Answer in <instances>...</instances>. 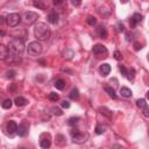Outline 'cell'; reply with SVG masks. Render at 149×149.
Returning <instances> with one entry per match:
<instances>
[{
    "instance_id": "cell-1",
    "label": "cell",
    "mask_w": 149,
    "mask_h": 149,
    "mask_svg": "<svg viewBox=\"0 0 149 149\" xmlns=\"http://www.w3.org/2000/svg\"><path fill=\"white\" fill-rule=\"evenodd\" d=\"M34 35L37 38V41H47L50 37V28L47 26V23L38 22L35 24Z\"/></svg>"
},
{
    "instance_id": "cell-35",
    "label": "cell",
    "mask_w": 149,
    "mask_h": 149,
    "mask_svg": "<svg viewBox=\"0 0 149 149\" xmlns=\"http://www.w3.org/2000/svg\"><path fill=\"white\" fill-rule=\"evenodd\" d=\"M143 115H144V116H147V118L149 116V113H148V107H144V108H143Z\"/></svg>"
},
{
    "instance_id": "cell-21",
    "label": "cell",
    "mask_w": 149,
    "mask_h": 149,
    "mask_svg": "<svg viewBox=\"0 0 149 149\" xmlns=\"http://www.w3.org/2000/svg\"><path fill=\"white\" fill-rule=\"evenodd\" d=\"M54 85H55V87H56L57 90H63V88L65 87V81H64L63 79H57Z\"/></svg>"
},
{
    "instance_id": "cell-4",
    "label": "cell",
    "mask_w": 149,
    "mask_h": 149,
    "mask_svg": "<svg viewBox=\"0 0 149 149\" xmlns=\"http://www.w3.org/2000/svg\"><path fill=\"white\" fill-rule=\"evenodd\" d=\"M71 135H72L73 143H77V144H81V143L86 142V140L88 137V134L87 133H83V132H80L78 129L71 130Z\"/></svg>"
},
{
    "instance_id": "cell-26",
    "label": "cell",
    "mask_w": 149,
    "mask_h": 149,
    "mask_svg": "<svg viewBox=\"0 0 149 149\" xmlns=\"http://www.w3.org/2000/svg\"><path fill=\"white\" fill-rule=\"evenodd\" d=\"M49 100H51V101H57L58 99H59V95L56 93V92H51V93H49Z\"/></svg>"
},
{
    "instance_id": "cell-27",
    "label": "cell",
    "mask_w": 149,
    "mask_h": 149,
    "mask_svg": "<svg viewBox=\"0 0 149 149\" xmlns=\"http://www.w3.org/2000/svg\"><path fill=\"white\" fill-rule=\"evenodd\" d=\"M105 130H106V127H105V126L97 125V127H95V133H97V134H104Z\"/></svg>"
},
{
    "instance_id": "cell-13",
    "label": "cell",
    "mask_w": 149,
    "mask_h": 149,
    "mask_svg": "<svg viewBox=\"0 0 149 149\" xmlns=\"http://www.w3.org/2000/svg\"><path fill=\"white\" fill-rule=\"evenodd\" d=\"M7 130H8L9 134L16 133V130H17V125H16V122H15V121H9V122L7 123Z\"/></svg>"
},
{
    "instance_id": "cell-42",
    "label": "cell",
    "mask_w": 149,
    "mask_h": 149,
    "mask_svg": "<svg viewBox=\"0 0 149 149\" xmlns=\"http://www.w3.org/2000/svg\"><path fill=\"white\" fill-rule=\"evenodd\" d=\"M5 34H3V31H0V36H3Z\"/></svg>"
},
{
    "instance_id": "cell-18",
    "label": "cell",
    "mask_w": 149,
    "mask_h": 149,
    "mask_svg": "<svg viewBox=\"0 0 149 149\" xmlns=\"http://www.w3.org/2000/svg\"><path fill=\"white\" fill-rule=\"evenodd\" d=\"M69 97L72 100H78L79 99V91H78V88H72L71 92L69 93Z\"/></svg>"
},
{
    "instance_id": "cell-23",
    "label": "cell",
    "mask_w": 149,
    "mask_h": 149,
    "mask_svg": "<svg viewBox=\"0 0 149 149\" xmlns=\"http://www.w3.org/2000/svg\"><path fill=\"white\" fill-rule=\"evenodd\" d=\"M12 105H13V100H10V99H6V100L2 102V107H3L5 109H9V108L12 107Z\"/></svg>"
},
{
    "instance_id": "cell-29",
    "label": "cell",
    "mask_w": 149,
    "mask_h": 149,
    "mask_svg": "<svg viewBox=\"0 0 149 149\" xmlns=\"http://www.w3.org/2000/svg\"><path fill=\"white\" fill-rule=\"evenodd\" d=\"M87 23H88L90 26H94V24L97 23V19H95L94 16L90 15V16H87Z\"/></svg>"
},
{
    "instance_id": "cell-19",
    "label": "cell",
    "mask_w": 149,
    "mask_h": 149,
    "mask_svg": "<svg viewBox=\"0 0 149 149\" xmlns=\"http://www.w3.org/2000/svg\"><path fill=\"white\" fill-rule=\"evenodd\" d=\"M105 91L107 92V94H108L111 98H113V99H116V98H118V95H116L114 88H112L111 86H106V87H105Z\"/></svg>"
},
{
    "instance_id": "cell-12",
    "label": "cell",
    "mask_w": 149,
    "mask_h": 149,
    "mask_svg": "<svg viewBox=\"0 0 149 149\" xmlns=\"http://www.w3.org/2000/svg\"><path fill=\"white\" fill-rule=\"evenodd\" d=\"M109 71H111V66H109V64H107V63L101 64L100 68H99V72L101 73L102 77H106L107 74H109Z\"/></svg>"
},
{
    "instance_id": "cell-11",
    "label": "cell",
    "mask_w": 149,
    "mask_h": 149,
    "mask_svg": "<svg viewBox=\"0 0 149 149\" xmlns=\"http://www.w3.org/2000/svg\"><path fill=\"white\" fill-rule=\"evenodd\" d=\"M50 146H51V141H50L49 136H47V137H43L42 136L41 140H40V147L42 149H49Z\"/></svg>"
},
{
    "instance_id": "cell-10",
    "label": "cell",
    "mask_w": 149,
    "mask_h": 149,
    "mask_svg": "<svg viewBox=\"0 0 149 149\" xmlns=\"http://www.w3.org/2000/svg\"><path fill=\"white\" fill-rule=\"evenodd\" d=\"M8 55H9L8 47H6L3 44H0V61H6Z\"/></svg>"
},
{
    "instance_id": "cell-28",
    "label": "cell",
    "mask_w": 149,
    "mask_h": 149,
    "mask_svg": "<svg viewBox=\"0 0 149 149\" xmlns=\"http://www.w3.org/2000/svg\"><path fill=\"white\" fill-rule=\"evenodd\" d=\"M33 5H34V7H37V8H40V9H45V5H44V2H42V1H35Z\"/></svg>"
},
{
    "instance_id": "cell-16",
    "label": "cell",
    "mask_w": 149,
    "mask_h": 149,
    "mask_svg": "<svg viewBox=\"0 0 149 149\" xmlns=\"http://www.w3.org/2000/svg\"><path fill=\"white\" fill-rule=\"evenodd\" d=\"M97 31H98V34H99V36L101 38H106L107 37V29L104 26H99L97 28Z\"/></svg>"
},
{
    "instance_id": "cell-33",
    "label": "cell",
    "mask_w": 149,
    "mask_h": 149,
    "mask_svg": "<svg viewBox=\"0 0 149 149\" xmlns=\"http://www.w3.org/2000/svg\"><path fill=\"white\" fill-rule=\"evenodd\" d=\"M15 74H16V72H15L14 70H9V71H7V78H14Z\"/></svg>"
},
{
    "instance_id": "cell-36",
    "label": "cell",
    "mask_w": 149,
    "mask_h": 149,
    "mask_svg": "<svg viewBox=\"0 0 149 149\" xmlns=\"http://www.w3.org/2000/svg\"><path fill=\"white\" fill-rule=\"evenodd\" d=\"M118 27H119V30H120V31H125V26H123L122 23H119Z\"/></svg>"
},
{
    "instance_id": "cell-40",
    "label": "cell",
    "mask_w": 149,
    "mask_h": 149,
    "mask_svg": "<svg viewBox=\"0 0 149 149\" xmlns=\"http://www.w3.org/2000/svg\"><path fill=\"white\" fill-rule=\"evenodd\" d=\"M129 36H130V34L127 33V34H126V40H127V41H130V40H132V37H129Z\"/></svg>"
},
{
    "instance_id": "cell-3",
    "label": "cell",
    "mask_w": 149,
    "mask_h": 149,
    "mask_svg": "<svg viewBox=\"0 0 149 149\" xmlns=\"http://www.w3.org/2000/svg\"><path fill=\"white\" fill-rule=\"evenodd\" d=\"M27 52L29 56H33V57H36L38 56L41 52H42V44L37 41H34V42H30L27 47Z\"/></svg>"
},
{
    "instance_id": "cell-24",
    "label": "cell",
    "mask_w": 149,
    "mask_h": 149,
    "mask_svg": "<svg viewBox=\"0 0 149 149\" xmlns=\"http://www.w3.org/2000/svg\"><path fill=\"white\" fill-rule=\"evenodd\" d=\"M136 105H137L139 108H144V107H147L146 99H137V100H136Z\"/></svg>"
},
{
    "instance_id": "cell-22",
    "label": "cell",
    "mask_w": 149,
    "mask_h": 149,
    "mask_svg": "<svg viewBox=\"0 0 149 149\" xmlns=\"http://www.w3.org/2000/svg\"><path fill=\"white\" fill-rule=\"evenodd\" d=\"M56 142H57L58 146H64V144L66 143V141H65V136L62 135V134L57 135V136H56Z\"/></svg>"
},
{
    "instance_id": "cell-7",
    "label": "cell",
    "mask_w": 149,
    "mask_h": 149,
    "mask_svg": "<svg viewBox=\"0 0 149 149\" xmlns=\"http://www.w3.org/2000/svg\"><path fill=\"white\" fill-rule=\"evenodd\" d=\"M21 21V16L16 13H12L9 15H7L6 17V23L9 26V27H16Z\"/></svg>"
},
{
    "instance_id": "cell-20",
    "label": "cell",
    "mask_w": 149,
    "mask_h": 149,
    "mask_svg": "<svg viewBox=\"0 0 149 149\" xmlns=\"http://www.w3.org/2000/svg\"><path fill=\"white\" fill-rule=\"evenodd\" d=\"M99 112H100L102 115L107 116L108 119H109V118H112V112H111L107 107H100V108H99Z\"/></svg>"
},
{
    "instance_id": "cell-9",
    "label": "cell",
    "mask_w": 149,
    "mask_h": 149,
    "mask_svg": "<svg viewBox=\"0 0 149 149\" xmlns=\"http://www.w3.org/2000/svg\"><path fill=\"white\" fill-rule=\"evenodd\" d=\"M142 21V15L140 14V13H134L133 14V16L130 17V26H132V28H134L137 23H140Z\"/></svg>"
},
{
    "instance_id": "cell-38",
    "label": "cell",
    "mask_w": 149,
    "mask_h": 149,
    "mask_svg": "<svg viewBox=\"0 0 149 149\" xmlns=\"http://www.w3.org/2000/svg\"><path fill=\"white\" fill-rule=\"evenodd\" d=\"M141 48H142V47H141V44H139V43L136 42V43H135V50H140Z\"/></svg>"
},
{
    "instance_id": "cell-31",
    "label": "cell",
    "mask_w": 149,
    "mask_h": 149,
    "mask_svg": "<svg viewBox=\"0 0 149 149\" xmlns=\"http://www.w3.org/2000/svg\"><path fill=\"white\" fill-rule=\"evenodd\" d=\"M114 58H115L116 61H121V59H122V55H121V52H120L119 50H115V51H114Z\"/></svg>"
},
{
    "instance_id": "cell-5",
    "label": "cell",
    "mask_w": 149,
    "mask_h": 149,
    "mask_svg": "<svg viewBox=\"0 0 149 149\" xmlns=\"http://www.w3.org/2000/svg\"><path fill=\"white\" fill-rule=\"evenodd\" d=\"M92 51H93V54H94V56L97 58H106L107 55H108L107 48L105 45H102V44H95V45H93Z\"/></svg>"
},
{
    "instance_id": "cell-25",
    "label": "cell",
    "mask_w": 149,
    "mask_h": 149,
    "mask_svg": "<svg viewBox=\"0 0 149 149\" xmlns=\"http://www.w3.org/2000/svg\"><path fill=\"white\" fill-rule=\"evenodd\" d=\"M79 118H77V116H72V118H70L69 119V121H68V123L70 125V126H74V125H77L78 122H79Z\"/></svg>"
},
{
    "instance_id": "cell-41",
    "label": "cell",
    "mask_w": 149,
    "mask_h": 149,
    "mask_svg": "<svg viewBox=\"0 0 149 149\" xmlns=\"http://www.w3.org/2000/svg\"><path fill=\"white\" fill-rule=\"evenodd\" d=\"M2 22H5V20H3L2 16H0V23H2Z\"/></svg>"
},
{
    "instance_id": "cell-32",
    "label": "cell",
    "mask_w": 149,
    "mask_h": 149,
    "mask_svg": "<svg viewBox=\"0 0 149 149\" xmlns=\"http://www.w3.org/2000/svg\"><path fill=\"white\" fill-rule=\"evenodd\" d=\"M51 109H52V112H54V114H55V115H58V116H59V115H62V114H63V112H62L58 107H52Z\"/></svg>"
},
{
    "instance_id": "cell-14",
    "label": "cell",
    "mask_w": 149,
    "mask_h": 149,
    "mask_svg": "<svg viewBox=\"0 0 149 149\" xmlns=\"http://www.w3.org/2000/svg\"><path fill=\"white\" fill-rule=\"evenodd\" d=\"M27 99L26 98H23V97H16L15 99H14V104L16 105V106H19V107H22V106H24V105H27Z\"/></svg>"
},
{
    "instance_id": "cell-15",
    "label": "cell",
    "mask_w": 149,
    "mask_h": 149,
    "mask_svg": "<svg viewBox=\"0 0 149 149\" xmlns=\"http://www.w3.org/2000/svg\"><path fill=\"white\" fill-rule=\"evenodd\" d=\"M48 21L50 22V23H57V21H58V14L56 13V12H51V13H49L48 14Z\"/></svg>"
},
{
    "instance_id": "cell-2",
    "label": "cell",
    "mask_w": 149,
    "mask_h": 149,
    "mask_svg": "<svg viewBox=\"0 0 149 149\" xmlns=\"http://www.w3.org/2000/svg\"><path fill=\"white\" fill-rule=\"evenodd\" d=\"M8 50L12 51L13 55H19L21 54L23 50H24V43H23V40L20 38V37H14L9 41V44H8Z\"/></svg>"
},
{
    "instance_id": "cell-34",
    "label": "cell",
    "mask_w": 149,
    "mask_h": 149,
    "mask_svg": "<svg viewBox=\"0 0 149 149\" xmlns=\"http://www.w3.org/2000/svg\"><path fill=\"white\" fill-rule=\"evenodd\" d=\"M61 106H62L63 108H69V107H70V102H69L68 100H63V101L61 102Z\"/></svg>"
},
{
    "instance_id": "cell-6",
    "label": "cell",
    "mask_w": 149,
    "mask_h": 149,
    "mask_svg": "<svg viewBox=\"0 0 149 149\" xmlns=\"http://www.w3.org/2000/svg\"><path fill=\"white\" fill-rule=\"evenodd\" d=\"M37 19H38V14L35 13V12H31V10L26 12L22 16V21L26 26H30V24L35 23L37 21Z\"/></svg>"
},
{
    "instance_id": "cell-30",
    "label": "cell",
    "mask_w": 149,
    "mask_h": 149,
    "mask_svg": "<svg viewBox=\"0 0 149 149\" xmlns=\"http://www.w3.org/2000/svg\"><path fill=\"white\" fill-rule=\"evenodd\" d=\"M119 70H120V72H121V74H122V76H125V77H126V76L128 74V71H127V69H126L123 65H119Z\"/></svg>"
},
{
    "instance_id": "cell-8",
    "label": "cell",
    "mask_w": 149,
    "mask_h": 149,
    "mask_svg": "<svg viewBox=\"0 0 149 149\" xmlns=\"http://www.w3.org/2000/svg\"><path fill=\"white\" fill-rule=\"evenodd\" d=\"M16 133L19 134V136H22V137L26 136L28 134V125H27V122H22L20 126H17Z\"/></svg>"
},
{
    "instance_id": "cell-39",
    "label": "cell",
    "mask_w": 149,
    "mask_h": 149,
    "mask_svg": "<svg viewBox=\"0 0 149 149\" xmlns=\"http://www.w3.org/2000/svg\"><path fill=\"white\" fill-rule=\"evenodd\" d=\"M71 3H72L73 6H79V5H80V1H71Z\"/></svg>"
},
{
    "instance_id": "cell-37",
    "label": "cell",
    "mask_w": 149,
    "mask_h": 149,
    "mask_svg": "<svg viewBox=\"0 0 149 149\" xmlns=\"http://www.w3.org/2000/svg\"><path fill=\"white\" fill-rule=\"evenodd\" d=\"M62 3H63L62 0H57V1L55 0V1H54V5H55V6H56V5H62Z\"/></svg>"
},
{
    "instance_id": "cell-17",
    "label": "cell",
    "mask_w": 149,
    "mask_h": 149,
    "mask_svg": "<svg viewBox=\"0 0 149 149\" xmlns=\"http://www.w3.org/2000/svg\"><path fill=\"white\" fill-rule=\"evenodd\" d=\"M120 94L125 98H129V97H132V91L128 87H121L120 88Z\"/></svg>"
}]
</instances>
